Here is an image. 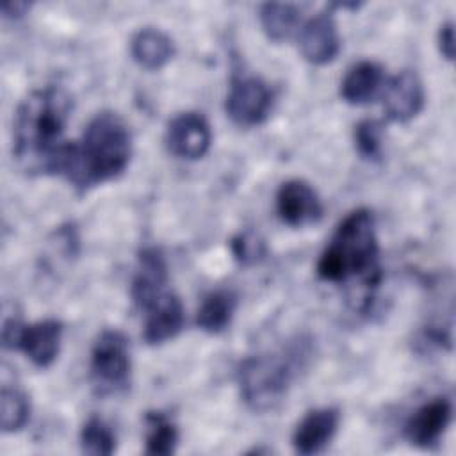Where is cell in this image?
I'll list each match as a JSON object with an SVG mask.
<instances>
[{
	"label": "cell",
	"mask_w": 456,
	"mask_h": 456,
	"mask_svg": "<svg viewBox=\"0 0 456 456\" xmlns=\"http://www.w3.org/2000/svg\"><path fill=\"white\" fill-rule=\"evenodd\" d=\"M451 417V401L445 397H435L411 413L404 426V435L408 442L417 447H431L445 433Z\"/></svg>",
	"instance_id": "cell-9"
},
{
	"label": "cell",
	"mask_w": 456,
	"mask_h": 456,
	"mask_svg": "<svg viewBox=\"0 0 456 456\" xmlns=\"http://www.w3.org/2000/svg\"><path fill=\"white\" fill-rule=\"evenodd\" d=\"M260 25L269 39L280 43L289 39L299 25V9L292 4L267 2L260 5Z\"/></svg>",
	"instance_id": "cell-19"
},
{
	"label": "cell",
	"mask_w": 456,
	"mask_h": 456,
	"mask_svg": "<svg viewBox=\"0 0 456 456\" xmlns=\"http://www.w3.org/2000/svg\"><path fill=\"white\" fill-rule=\"evenodd\" d=\"M130 53L139 66L146 69H159L173 57L175 45L160 28L144 27L132 36Z\"/></svg>",
	"instance_id": "cell-16"
},
{
	"label": "cell",
	"mask_w": 456,
	"mask_h": 456,
	"mask_svg": "<svg viewBox=\"0 0 456 456\" xmlns=\"http://www.w3.org/2000/svg\"><path fill=\"white\" fill-rule=\"evenodd\" d=\"M146 424V454L167 456L173 454L178 444V429L162 411H148Z\"/></svg>",
	"instance_id": "cell-20"
},
{
	"label": "cell",
	"mask_w": 456,
	"mask_h": 456,
	"mask_svg": "<svg viewBox=\"0 0 456 456\" xmlns=\"http://www.w3.org/2000/svg\"><path fill=\"white\" fill-rule=\"evenodd\" d=\"M167 265L157 248H144L137 258V271L132 280V299L135 306L146 310L162 292H166Z\"/></svg>",
	"instance_id": "cell-12"
},
{
	"label": "cell",
	"mask_w": 456,
	"mask_h": 456,
	"mask_svg": "<svg viewBox=\"0 0 456 456\" xmlns=\"http://www.w3.org/2000/svg\"><path fill=\"white\" fill-rule=\"evenodd\" d=\"M292 363L281 354H255L242 360L237 381L244 403L255 411L276 408L287 395L292 379Z\"/></svg>",
	"instance_id": "cell-4"
},
{
	"label": "cell",
	"mask_w": 456,
	"mask_h": 456,
	"mask_svg": "<svg viewBox=\"0 0 456 456\" xmlns=\"http://www.w3.org/2000/svg\"><path fill=\"white\" fill-rule=\"evenodd\" d=\"M378 237L372 212L356 208L337 226L326 249L319 256L321 280L342 283L358 278L365 287H374L379 278Z\"/></svg>",
	"instance_id": "cell-3"
},
{
	"label": "cell",
	"mask_w": 456,
	"mask_h": 456,
	"mask_svg": "<svg viewBox=\"0 0 456 456\" xmlns=\"http://www.w3.org/2000/svg\"><path fill=\"white\" fill-rule=\"evenodd\" d=\"M276 210L289 226H306L322 216V203L314 187L305 180H287L276 192Z\"/></svg>",
	"instance_id": "cell-8"
},
{
	"label": "cell",
	"mask_w": 456,
	"mask_h": 456,
	"mask_svg": "<svg viewBox=\"0 0 456 456\" xmlns=\"http://www.w3.org/2000/svg\"><path fill=\"white\" fill-rule=\"evenodd\" d=\"M383 82V69L372 61H360L347 69L340 82V96L351 105L370 102Z\"/></svg>",
	"instance_id": "cell-17"
},
{
	"label": "cell",
	"mask_w": 456,
	"mask_h": 456,
	"mask_svg": "<svg viewBox=\"0 0 456 456\" xmlns=\"http://www.w3.org/2000/svg\"><path fill=\"white\" fill-rule=\"evenodd\" d=\"M25 324L16 319V317H9L4 321V328H2V344L5 349H18L21 333H23Z\"/></svg>",
	"instance_id": "cell-25"
},
{
	"label": "cell",
	"mask_w": 456,
	"mask_h": 456,
	"mask_svg": "<svg viewBox=\"0 0 456 456\" xmlns=\"http://www.w3.org/2000/svg\"><path fill=\"white\" fill-rule=\"evenodd\" d=\"M183 326V306L173 292H162L148 308L142 337L150 346L162 344L180 333Z\"/></svg>",
	"instance_id": "cell-14"
},
{
	"label": "cell",
	"mask_w": 456,
	"mask_h": 456,
	"mask_svg": "<svg viewBox=\"0 0 456 456\" xmlns=\"http://www.w3.org/2000/svg\"><path fill=\"white\" fill-rule=\"evenodd\" d=\"M61 337L62 324L55 319H45L23 328L18 349H21L36 367L45 369L57 358Z\"/></svg>",
	"instance_id": "cell-15"
},
{
	"label": "cell",
	"mask_w": 456,
	"mask_h": 456,
	"mask_svg": "<svg viewBox=\"0 0 456 456\" xmlns=\"http://www.w3.org/2000/svg\"><path fill=\"white\" fill-rule=\"evenodd\" d=\"M91 381L100 395L118 394L130 381V351L118 330H103L91 349Z\"/></svg>",
	"instance_id": "cell-5"
},
{
	"label": "cell",
	"mask_w": 456,
	"mask_h": 456,
	"mask_svg": "<svg viewBox=\"0 0 456 456\" xmlns=\"http://www.w3.org/2000/svg\"><path fill=\"white\" fill-rule=\"evenodd\" d=\"M30 7V4L27 2H4L0 5L2 14L5 18H20L21 14H25V11Z\"/></svg>",
	"instance_id": "cell-27"
},
{
	"label": "cell",
	"mask_w": 456,
	"mask_h": 456,
	"mask_svg": "<svg viewBox=\"0 0 456 456\" xmlns=\"http://www.w3.org/2000/svg\"><path fill=\"white\" fill-rule=\"evenodd\" d=\"M30 417V403L20 388L2 387L0 392V426L4 433L20 431Z\"/></svg>",
	"instance_id": "cell-21"
},
{
	"label": "cell",
	"mask_w": 456,
	"mask_h": 456,
	"mask_svg": "<svg viewBox=\"0 0 456 456\" xmlns=\"http://www.w3.org/2000/svg\"><path fill=\"white\" fill-rule=\"evenodd\" d=\"M80 447L86 454L109 456L116 451V436L112 429L98 417H91L80 431Z\"/></svg>",
	"instance_id": "cell-22"
},
{
	"label": "cell",
	"mask_w": 456,
	"mask_h": 456,
	"mask_svg": "<svg viewBox=\"0 0 456 456\" xmlns=\"http://www.w3.org/2000/svg\"><path fill=\"white\" fill-rule=\"evenodd\" d=\"M273 107L269 86L251 75H235L226 96V114L240 126H255L267 119Z\"/></svg>",
	"instance_id": "cell-6"
},
{
	"label": "cell",
	"mask_w": 456,
	"mask_h": 456,
	"mask_svg": "<svg viewBox=\"0 0 456 456\" xmlns=\"http://www.w3.org/2000/svg\"><path fill=\"white\" fill-rule=\"evenodd\" d=\"M354 148L360 157L367 160H376L381 157L383 126L378 119H362L353 132Z\"/></svg>",
	"instance_id": "cell-23"
},
{
	"label": "cell",
	"mask_w": 456,
	"mask_h": 456,
	"mask_svg": "<svg viewBox=\"0 0 456 456\" xmlns=\"http://www.w3.org/2000/svg\"><path fill=\"white\" fill-rule=\"evenodd\" d=\"M299 48L303 57L312 64H326L337 57L340 50V37L330 11L317 12L303 25Z\"/></svg>",
	"instance_id": "cell-10"
},
{
	"label": "cell",
	"mask_w": 456,
	"mask_h": 456,
	"mask_svg": "<svg viewBox=\"0 0 456 456\" xmlns=\"http://www.w3.org/2000/svg\"><path fill=\"white\" fill-rule=\"evenodd\" d=\"M71 112L69 94L57 86L30 91L16 109L12 153L30 175H62L69 144L64 128Z\"/></svg>",
	"instance_id": "cell-1"
},
{
	"label": "cell",
	"mask_w": 456,
	"mask_h": 456,
	"mask_svg": "<svg viewBox=\"0 0 456 456\" xmlns=\"http://www.w3.org/2000/svg\"><path fill=\"white\" fill-rule=\"evenodd\" d=\"M210 125L198 112H180L167 123L166 146L180 159L194 160L203 157L210 148Z\"/></svg>",
	"instance_id": "cell-7"
},
{
	"label": "cell",
	"mask_w": 456,
	"mask_h": 456,
	"mask_svg": "<svg viewBox=\"0 0 456 456\" xmlns=\"http://www.w3.org/2000/svg\"><path fill=\"white\" fill-rule=\"evenodd\" d=\"M383 105L394 121L404 123L415 118L424 107V86L417 73L403 69L394 75L387 84Z\"/></svg>",
	"instance_id": "cell-11"
},
{
	"label": "cell",
	"mask_w": 456,
	"mask_h": 456,
	"mask_svg": "<svg viewBox=\"0 0 456 456\" xmlns=\"http://www.w3.org/2000/svg\"><path fill=\"white\" fill-rule=\"evenodd\" d=\"M338 419L340 415L337 408H317L308 411L294 429V451L303 456L321 452L335 436Z\"/></svg>",
	"instance_id": "cell-13"
},
{
	"label": "cell",
	"mask_w": 456,
	"mask_h": 456,
	"mask_svg": "<svg viewBox=\"0 0 456 456\" xmlns=\"http://www.w3.org/2000/svg\"><path fill=\"white\" fill-rule=\"evenodd\" d=\"M232 251L235 258L242 264H253L264 256L265 246L262 239H258V235H255L253 232H244L232 240Z\"/></svg>",
	"instance_id": "cell-24"
},
{
	"label": "cell",
	"mask_w": 456,
	"mask_h": 456,
	"mask_svg": "<svg viewBox=\"0 0 456 456\" xmlns=\"http://www.w3.org/2000/svg\"><path fill=\"white\" fill-rule=\"evenodd\" d=\"M235 306L237 296L228 289H217L203 297L196 314V324L207 333H221L230 326Z\"/></svg>",
	"instance_id": "cell-18"
},
{
	"label": "cell",
	"mask_w": 456,
	"mask_h": 456,
	"mask_svg": "<svg viewBox=\"0 0 456 456\" xmlns=\"http://www.w3.org/2000/svg\"><path fill=\"white\" fill-rule=\"evenodd\" d=\"M438 50L447 59H454V25L452 21H445L438 30Z\"/></svg>",
	"instance_id": "cell-26"
},
{
	"label": "cell",
	"mask_w": 456,
	"mask_h": 456,
	"mask_svg": "<svg viewBox=\"0 0 456 456\" xmlns=\"http://www.w3.org/2000/svg\"><path fill=\"white\" fill-rule=\"evenodd\" d=\"M132 155V139L125 121L112 110L98 112L80 141H71L62 176L78 191L121 175Z\"/></svg>",
	"instance_id": "cell-2"
}]
</instances>
